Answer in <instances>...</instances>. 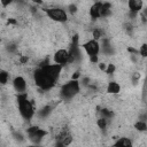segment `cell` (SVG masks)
Here are the masks:
<instances>
[{"mask_svg": "<svg viewBox=\"0 0 147 147\" xmlns=\"http://www.w3.org/2000/svg\"><path fill=\"white\" fill-rule=\"evenodd\" d=\"M17 105H18V111L25 121H30L34 116L36 111H34L33 103L28 99L26 94H18Z\"/></svg>", "mask_w": 147, "mask_h": 147, "instance_id": "cell-1", "label": "cell"}, {"mask_svg": "<svg viewBox=\"0 0 147 147\" xmlns=\"http://www.w3.org/2000/svg\"><path fill=\"white\" fill-rule=\"evenodd\" d=\"M33 82L40 90H44V91L51 90L55 84V82L48 75H46V72L41 68H38L33 72Z\"/></svg>", "mask_w": 147, "mask_h": 147, "instance_id": "cell-2", "label": "cell"}, {"mask_svg": "<svg viewBox=\"0 0 147 147\" xmlns=\"http://www.w3.org/2000/svg\"><path fill=\"white\" fill-rule=\"evenodd\" d=\"M79 90H80V85H79V82L78 80H68L65 82L61 88H60V96L62 99H65V100H69V99H72L74 96H76L78 93H79Z\"/></svg>", "mask_w": 147, "mask_h": 147, "instance_id": "cell-3", "label": "cell"}, {"mask_svg": "<svg viewBox=\"0 0 147 147\" xmlns=\"http://www.w3.org/2000/svg\"><path fill=\"white\" fill-rule=\"evenodd\" d=\"M26 134H28L29 140L33 145H40V142L42 141V139L47 134V132L39 126H30L26 130Z\"/></svg>", "mask_w": 147, "mask_h": 147, "instance_id": "cell-4", "label": "cell"}, {"mask_svg": "<svg viewBox=\"0 0 147 147\" xmlns=\"http://www.w3.org/2000/svg\"><path fill=\"white\" fill-rule=\"evenodd\" d=\"M83 48L86 52V54L91 57V61H93V62L98 61V54L100 52V44L96 40L91 39V40L84 42L83 44Z\"/></svg>", "mask_w": 147, "mask_h": 147, "instance_id": "cell-5", "label": "cell"}, {"mask_svg": "<svg viewBox=\"0 0 147 147\" xmlns=\"http://www.w3.org/2000/svg\"><path fill=\"white\" fill-rule=\"evenodd\" d=\"M46 14H47V16L51 20H53L55 22L62 23V22H65L68 20L67 11L63 8H61V7H52V8H48V9H46Z\"/></svg>", "mask_w": 147, "mask_h": 147, "instance_id": "cell-6", "label": "cell"}, {"mask_svg": "<svg viewBox=\"0 0 147 147\" xmlns=\"http://www.w3.org/2000/svg\"><path fill=\"white\" fill-rule=\"evenodd\" d=\"M41 69L46 72V75H48L54 82H56L59 78H60V76H61V74H62V67L61 65H59V64H55V63H53V64H46V65H44V67H41Z\"/></svg>", "mask_w": 147, "mask_h": 147, "instance_id": "cell-7", "label": "cell"}, {"mask_svg": "<svg viewBox=\"0 0 147 147\" xmlns=\"http://www.w3.org/2000/svg\"><path fill=\"white\" fill-rule=\"evenodd\" d=\"M53 60H54V63L55 64H59L61 67L68 64L69 63V52H68V49H64V48L57 49L54 53Z\"/></svg>", "mask_w": 147, "mask_h": 147, "instance_id": "cell-8", "label": "cell"}, {"mask_svg": "<svg viewBox=\"0 0 147 147\" xmlns=\"http://www.w3.org/2000/svg\"><path fill=\"white\" fill-rule=\"evenodd\" d=\"M13 87L18 94H25V91H26V87H28L26 80L22 76H17L13 80Z\"/></svg>", "mask_w": 147, "mask_h": 147, "instance_id": "cell-9", "label": "cell"}, {"mask_svg": "<svg viewBox=\"0 0 147 147\" xmlns=\"http://www.w3.org/2000/svg\"><path fill=\"white\" fill-rule=\"evenodd\" d=\"M101 11H102V2H94L90 8V16L93 20L101 18Z\"/></svg>", "mask_w": 147, "mask_h": 147, "instance_id": "cell-10", "label": "cell"}, {"mask_svg": "<svg viewBox=\"0 0 147 147\" xmlns=\"http://www.w3.org/2000/svg\"><path fill=\"white\" fill-rule=\"evenodd\" d=\"M144 2L141 0H131L129 1V8H130V13L131 14H137L142 9Z\"/></svg>", "mask_w": 147, "mask_h": 147, "instance_id": "cell-11", "label": "cell"}, {"mask_svg": "<svg viewBox=\"0 0 147 147\" xmlns=\"http://www.w3.org/2000/svg\"><path fill=\"white\" fill-rule=\"evenodd\" d=\"M107 92L109 94H117L121 92V85L117 82H110L107 85Z\"/></svg>", "mask_w": 147, "mask_h": 147, "instance_id": "cell-12", "label": "cell"}, {"mask_svg": "<svg viewBox=\"0 0 147 147\" xmlns=\"http://www.w3.org/2000/svg\"><path fill=\"white\" fill-rule=\"evenodd\" d=\"M115 147H133L132 141L129 138H119L114 145Z\"/></svg>", "mask_w": 147, "mask_h": 147, "instance_id": "cell-13", "label": "cell"}, {"mask_svg": "<svg viewBox=\"0 0 147 147\" xmlns=\"http://www.w3.org/2000/svg\"><path fill=\"white\" fill-rule=\"evenodd\" d=\"M8 79H9V74L8 71L3 70V69H0V84L5 85L8 83Z\"/></svg>", "mask_w": 147, "mask_h": 147, "instance_id": "cell-14", "label": "cell"}, {"mask_svg": "<svg viewBox=\"0 0 147 147\" xmlns=\"http://www.w3.org/2000/svg\"><path fill=\"white\" fill-rule=\"evenodd\" d=\"M96 124H98L99 129H101V130H106V129H107V126H108V124H109V121H108V119H106V118L99 117V118H98Z\"/></svg>", "mask_w": 147, "mask_h": 147, "instance_id": "cell-15", "label": "cell"}, {"mask_svg": "<svg viewBox=\"0 0 147 147\" xmlns=\"http://www.w3.org/2000/svg\"><path fill=\"white\" fill-rule=\"evenodd\" d=\"M134 127H136L138 131H140V132L146 131V123H145V121H138V122L134 124Z\"/></svg>", "mask_w": 147, "mask_h": 147, "instance_id": "cell-16", "label": "cell"}, {"mask_svg": "<svg viewBox=\"0 0 147 147\" xmlns=\"http://www.w3.org/2000/svg\"><path fill=\"white\" fill-rule=\"evenodd\" d=\"M140 54L142 57H146L147 56V45L146 44H142L141 47H140Z\"/></svg>", "mask_w": 147, "mask_h": 147, "instance_id": "cell-17", "label": "cell"}, {"mask_svg": "<svg viewBox=\"0 0 147 147\" xmlns=\"http://www.w3.org/2000/svg\"><path fill=\"white\" fill-rule=\"evenodd\" d=\"M28 147H42L41 145H31V146H28Z\"/></svg>", "mask_w": 147, "mask_h": 147, "instance_id": "cell-18", "label": "cell"}]
</instances>
